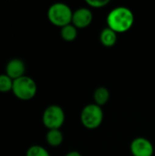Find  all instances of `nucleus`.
Returning a JSON list of instances; mask_svg holds the SVG:
<instances>
[{"label":"nucleus","instance_id":"1","mask_svg":"<svg viewBox=\"0 0 155 156\" xmlns=\"http://www.w3.org/2000/svg\"><path fill=\"white\" fill-rule=\"evenodd\" d=\"M134 23V16L131 9L119 6L112 9L107 16L108 27L118 33H124L131 29Z\"/></svg>","mask_w":155,"mask_h":156},{"label":"nucleus","instance_id":"3","mask_svg":"<svg viewBox=\"0 0 155 156\" xmlns=\"http://www.w3.org/2000/svg\"><path fill=\"white\" fill-rule=\"evenodd\" d=\"M37 87L35 80L27 76L16 79L13 82L12 91L14 95L21 101H29L37 94Z\"/></svg>","mask_w":155,"mask_h":156},{"label":"nucleus","instance_id":"9","mask_svg":"<svg viewBox=\"0 0 155 156\" xmlns=\"http://www.w3.org/2000/svg\"><path fill=\"white\" fill-rule=\"evenodd\" d=\"M117 33L115 31H113L112 29H111L110 27H105L100 35V43L107 48H111L113 47L116 42H117Z\"/></svg>","mask_w":155,"mask_h":156},{"label":"nucleus","instance_id":"11","mask_svg":"<svg viewBox=\"0 0 155 156\" xmlns=\"http://www.w3.org/2000/svg\"><path fill=\"white\" fill-rule=\"evenodd\" d=\"M46 140L50 146L58 147L63 142V134L60 130H48L46 135Z\"/></svg>","mask_w":155,"mask_h":156},{"label":"nucleus","instance_id":"13","mask_svg":"<svg viewBox=\"0 0 155 156\" xmlns=\"http://www.w3.org/2000/svg\"><path fill=\"white\" fill-rule=\"evenodd\" d=\"M14 80L6 74L0 75V92H8L12 90Z\"/></svg>","mask_w":155,"mask_h":156},{"label":"nucleus","instance_id":"12","mask_svg":"<svg viewBox=\"0 0 155 156\" xmlns=\"http://www.w3.org/2000/svg\"><path fill=\"white\" fill-rule=\"evenodd\" d=\"M60 36L61 37L68 42L73 41L76 39L77 36H78V30L77 27H74L72 24L67 25L63 27H61L60 29Z\"/></svg>","mask_w":155,"mask_h":156},{"label":"nucleus","instance_id":"2","mask_svg":"<svg viewBox=\"0 0 155 156\" xmlns=\"http://www.w3.org/2000/svg\"><path fill=\"white\" fill-rule=\"evenodd\" d=\"M73 12L70 7L63 3H56L49 6L48 10V18L54 26L63 27L72 22Z\"/></svg>","mask_w":155,"mask_h":156},{"label":"nucleus","instance_id":"7","mask_svg":"<svg viewBox=\"0 0 155 156\" xmlns=\"http://www.w3.org/2000/svg\"><path fill=\"white\" fill-rule=\"evenodd\" d=\"M93 19L91 11L89 8L81 7L73 12L72 16V25L77 28H85L89 27Z\"/></svg>","mask_w":155,"mask_h":156},{"label":"nucleus","instance_id":"6","mask_svg":"<svg viewBox=\"0 0 155 156\" xmlns=\"http://www.w3.org/2000/svg\"><path fill=\"white\" fill-rule=\"evenodd\" d=\"M130 149L133 156H153L154 152L153 144L144 137L135 138L132 142Z\"/></svg>","mask_w":155,"mask_h":156},{"label":"nucleus","instance_id":"10","mask_svg":"<svg viewBox=\"0 0 155 156\" xmlns=\"http://www.w3.org/2000/svg\"><path fill=\"white\" fill-rule=\"evenodd\" d=\"M93 100L95 104L99 106L105 105L110 100V91L105 87H99L95 90L93 94Z\"/></svg>","mask_w":155,"mask_h":156},{"label":"nucleus","instance_id":"4","mask_svg":"<svg viewBox=\"0 0 155 156\" xmlns=\"http://www.w3.org/2000/svg\"><path fill=\"white\" fill-rule=\"evenodd\" d=\"M103 116L104 114L101 107L92 103L82 109L80 113V121L85 128L94 130L100 126L103 122Z\"/></svg>","mask_w":155,"mask_h":156},{"label":"nucleus","instance_id":"8","mask_svg":"<svg viewBox=\"0 0 155 156\" xmlns=\"http://www.w3.org/2000/svg\"><path fill=\"white\" fill-rule=\"evenodd\" d=\"M26 66L20 58H13L5 66V74L13 80L25 76Z\"/></svg>","mask_w":155,"mask_h":156},{"label":"nucleus","instance_id":"5","mask_svg":"<svg viewBox=\"0 0 155 156\" xmlns=\"http://www.w3.org/2000/svg\"><path fill=\"white\" fill-rule=\"evenodd\" d=\"M42 122L48 130H59L65 122V113L58 105H50L43 112Z\"/></svg>","mask_w":155,"mask_h":156},{"label":"nucleus","instance_id":"14","mask_svg":"<svg viewBox=\"0 0 155 156\" xmlns=\"http://www.w3.org/2000/svg\"><path fill=\"white\" fill-rule=\"evenodd\" d=\"M26 156H50L48 152L40 145H33L26 151Z\"/></svg>","mask_w":155,"mask_h":156},{"label":"nucleus","instance_id":"15","mask_svg":"<svg viewBox=\"0 0 155 156\" xmlns=\"http://www.w3.org/2000/svg\"><path fill=\"white\" fill-rule=\"evenodd\" d=\"M86 4L93 8H102L110 4V0H86Z\"/></svg>","mask_w":155,"mask_h":156},{"label":"nucleus","instance_id":"16","mask_svg":"<svg viewBox=\"0 0 155 156\" xmlns=\"http://www.w3.org/2000/svg\"><path fill=\"white\" fill-rule=\"evenodd\" d=\"M65 156H82V155H81V154H80V153H79V152H77V151H71V152L68 153V154H67Z\"/></svg>","mask_w":155,"mask_h":156}]
</instances>
